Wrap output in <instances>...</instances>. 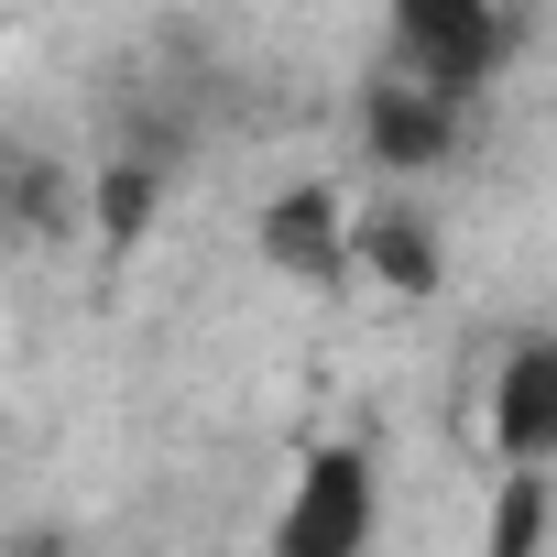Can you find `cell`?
<instances>
[{
	"label": "cell",
	"instance_id": "obj_10",
	"mask_svg": "<svg viewBox=\"0 0 557 557\" xmlns=\"http://www.w3.org/2000/svg\"><path fill=\"white\" fill-rule=\"evenodd\" d=\"M0 219L55 240V230L77 219V186H66V164H12V175H0Z\"/></svg>",
	"mask_w": 557,
	"mask_h": 557
},
{
	"label": "cell",
	"instance_id": "obj_4",
	"mask_svg": "<svg viewBox=\"0 0 557 557\" xmlns=\"http://www.w3.org/2000/svg\"><path fill=\"white\" fill-rule=\"evenodd\" d=\"M99 121H110V153H132V164H153V175H175L186 153H197V88L186 77H164V66H121L110 88H99Z\"/></svg>",
	"mask_w": 557,
	"mask_h": 557
},
{
	"label": "cell",
	"instance_id": "obj_2",
	"mask_svg": "<svg viewBox=\"0 0 557 557\" xmlns=\"http://www.w3.org/2000/svg\"><path fill=\"white\" fill-rule=\"evenodd\" d=\"M372 546V448L329 437L307 448L285 513H273V557H361Z\"/></svg>",
	"mask_w": 557,
	"mask_h": 557
},
{
	"label": "cell",
	"instance_id": "obj_5",
	"mask_svg": "<svg viewBox=\"0 0 557 557\" xmlns=\"http://www.w3.org/2000/svg\"><path fill=\"white\" fill-rule=\"evenodd\" d=\"M251 240H262V262L285 273V285H339V273H350V219H339L329 186H285Z\"/></svg>",
	"mask_w": 557,
	"mask_h": 557
},
{
	"label": "cell",
	"instance_id": "obj_7",
	"mask_svg": "<svg viewBox=\"0 0 557 557\" xmlns=\"http://www.w3.org/2000/svg\"><path fill=\"white\" fill-rule=\"evenodd\" d=\"M350 262L372 273V285H394V296H437V273H448L437 219H416V208H372V219L350 230Z\"/></svg>",
	"mask_w": 557,
	"mask_h": 557
},
{
	"label": "cell",
	"instance_id": "obj_11",
	"mask_svg": "<svg viewBox=\"0 0 557 557\" xmlns=\"http://www.w3.org/2000/svg\"><path fill=\"white\" fill-rule=\"evenodd\" d=\"M12 557H88V546H66V535H23Z\"/></svg>",
	"mask_w": 557,
	"mask_h": 557
},
{
	"label": "cell",
	"instance_id": "obj_1",
	"mask_svg": "<svg viewBox=\"0 0 557 557\" xmlns=\"http://www.w3.org/2000/svg\"><path fill=\"white\" fill-rule=\"evenodd\" d=\"M383 12H394V66L448 88V99H481L513 55V23L492 0H383Z\"/></svg>",
	"mask_w": 557,
	"mask_h": 557
},
{
	"label": "cell",
	"instance_id": "obj_3",
	"mask_svg": "<svg viewBox=\"0 0 557 557\" xmlns=\"http://www.w3.org/2000/svg\"><path fill=\"white\" fill-rule=\"evenodd\" d=\"M459 121H470V99H448V88H426V77H405V66H383V77L361 88V153H372L383 175H437V164L459 153Z\"/></svg>",
	"mask_w": 557,
	"mask_h": 557
},
{
	"label": "cell",
	"instance_id": "obj_6",
	"mask_svg": "<svg viewBox=\"0 0 557 557\" xmlns=\"http://www.w3.org/2000/svg\"><path fill=\"white\" fill-rule=\"evenodd\" d=\"M492 448L503 459H557V339H524L492 383Z\"/></svg>",
	"mask_w": 557,
	"mask_h": 557
},
{
	"label": "cell",
	"instance_id": "obj_9",
	"mask_svg": "<svg viewBox=\"0 0 557 557\" xmlns=\"http://www.w3.org/2000/svg\"><path fill=\"white\" fill-rule=\"evenodd\" d=\"M546 470L535 459H503V492H492V557H535L546 546Z\"/></svg>",
	"mask_w": 557,
	"mask_h": 557
},
{
	"label": "cell",
	"instance_id": "obj_8",
	"mask_svg": "<svg viewBox=\"0 0 557 557\" xmlns=\"http://www.w3.org/2000/svg\"><path fill=\"white\" fill-rule=\"evenodd\" d=\"M153 208H164V175L132 164V153H110L99 186H88V230H99V251H132V240L153 230Z\"/></svg>",
	"mask_w": 557,
	"mask_h": 557
}]
</instances>
